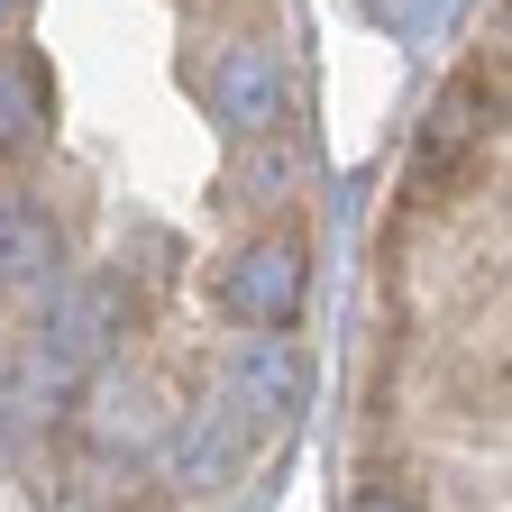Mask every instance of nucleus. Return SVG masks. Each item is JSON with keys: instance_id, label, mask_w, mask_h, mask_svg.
Segmentation results:
<instances>
[{"instance_id": "4", "label": "nucleus", "mask_w": 512, "mask_h": 512, "mask_svg": "<svg viewBox=\"0 0 512 512\" xmlns=\"http://www.w3.org/2000/svg\"><path fill=\"white\" fill-rule=\"evenodd\" d=\"M211 119L229 128V138H266V128H284V55L266 37H238L211 64Z\"/></svg>"}, {"instance_id": "2", "label": "nucleus", "mask_w": 512, "mask_h": 512, "mask_svg": "<svg viewBox=\"0 0 512 512\" xmlns=\"http://www.w3.org/2000/svg\"><path fill=\"white\" fill-rule=\"evenodd\" d=\"M311 293V247L293 229H256L229 266H220V311L238 330H293Z\"/></svg>"}, {"instance_id": "7", "label": "nucleus", "mask_w": 512, "mask_h": 512, "mask_svg": "<svg viewBox=\"0 0 512 512\" xmlns=\"http://www.w3.org/2000/svg\"><path fill=\"white\" fill-rule=\"evenodd\" d=\"M46 119H55V83H46V64H37L28 46H0V165L37 156Z\"/></svg>"}, {"instance_id": "10", "label": "nucleus", "mask_w": 512, "mask_h": 512, "mask_svg": "<svg viewBox=\"0 0 512 512\" xmlns=\"http://www.w3.org/2000/svg\"><path fill=\"white\" fill-rule=\"evenodd\" d=\"M19 10H28V0H0V37H10V28H19Z\"/></svg>"}, {"instance_id": "5", "label": "nucleus", "mask_w": 512, "mask_h": 512, "mask_svg": "<svg viewBox=\"0 0 512 512\" xmlns=\"http://www.w3.org/2000/svg\"><path fill=\"white\" fill-rule=\"evenodd\" d=\"M302 348L284 339V330H256L247 339V357L229 366V412L247 421V430H266V421H284L293 403H302Z\"/></svg>"}, {"instance_id": "9", "label": "nucleus", "mask_w": 512, "mask_h": 512, "mask_svg": "<svg viewBox=\"0 0 512 512\" xmlns=\"http://www.w3.org/2000/svg\"><path fill=\"white\" fill-rule=\"evenodd\" d=\"M357 512H412V503H403L394 485H366V494H357Z\"/></svg>"}, {"instance_id": "6", "label": "nucleus", "mask_w": 512, "mask_h": 512, "mask_svg": "<svg viewBox=\"0 0 512 512\" xmlns=\"http://www.w3.org/2000/svg\"><path fill=\"white\" fill-rule=\"evenodd\" d=\"M55 266H64V220L28 183H0V275L10 284H46Z\"/></svg>"}, {"instance_id": "8", "label": "nucleus", "mask_w": 512, "mask_h": 512, "mask_svg": "<svg viewBox=\"0 0 512 512\" xmlns=\"http://www.w3.org/2000/svg\"><path fill=\"white\" fill-rule=\"evenodd\" d=\"M238 147H247V165H238L247 202H284V192H293V174H302L293 138H284V128H266V138H238Z\"/></svg>"}, {"instance_id": "3", "label": "nucleus", "mask_w": 512, "mask_h": 512, "mask_svg": "<svg viewBox=\"0 0 512 512\" xmlns=\"http://www.w3.org/2000/svg\"><path fill=\"white\" fill-rule=\"evenodd\" d=\"M174 412H165V384L138 375V366H119L101 357L92 384H83V439L101 448V458H147V448H165Z\"/></svg>"}, {"instance_id": "1", "label": "nucleus", "mask_w": 512, "mask_h": 512, "mask_svg": "<svg viewBox=\"0 0 512 512\" xmlns=\"http://www.w3.org/2000/svg\"><path fill=\"white\" fill-rule=\"evenodd\" d=\"M494 110H503V74L467 64V74L430 101L421 138H412V192H430V202H439V192H448V183H458V174L485 156V138H494Z\"/></svg>"}]
</instances>
